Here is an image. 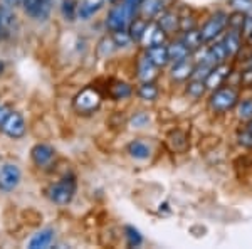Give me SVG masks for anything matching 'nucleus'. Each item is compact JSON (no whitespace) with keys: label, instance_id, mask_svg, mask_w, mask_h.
<instances>
[{"label":"nucleus","instance_id":"obj_1","mask_svg":"<svg viewBox=\"0 0 252 249\" xmlns=\"http://www.w3.org/2000/svg\"><path fill=\"white\" fill-rule=\"evenodd\" d=\"M136 7L131 5L128 0H123V2L113 5L108 12V19H106V26L111 29L113 32L118 31H126L131 24L133 17L136 14Z\"/></svg>","mask_w":252,"mask_h":249},{"label":"nucleus","instance_id":"obj_2","mask_svg":"<svg viewBox=\"0 0 252 249\" xmlns=\"http://www.w3.org/2000/svg\"><path fill=\"white\" fill-rule=\"evenodd\" d=\"M76 194V182L72 178H63L61 182L52 183L47 189V197L58 206H67Z\"/></svg>","mask_w":252,"mask_h":249},{"label":"nucleus","instance_id":"obj_3","mask_svg":"<svg viewBox=\"0 0 252 249\" xmlns=\"http://www.w3.org/2000/svg\"><path fill=\"white\" fill-rule=\"evenodd\" d=\"M239 103V95L232 88H217L214 89V95L210 96V108L217 113H225L235 108Z\"/></svg>","mask_w":252,"mask_h":249},{"label":"nucleus","instance_id":"obj_4","mask_svg":"<svg viewBox=\"0 0 252 249\" xmlns=\"http://www.w3.org/2000/svg\"><path fill=\"white\" fill-rule=\"evenodd\" d=\"M101 105V96L96 89L93 88H84L83 91H79L72 100V106L78 113L83 115H89V113L96 111Z\"/></svg>","mask_w":252,"mask_h":249},{"label":"nucleus","instance_id":"obj_5","mask_svg":"<svg viewBox=\"0 0 252 249\" xmlns=\"http://www.w3.org/2000/svg\"><path fill=\"white\" fill-rule=\"evenodd\" d=\"M3 135H7L9 138H22L26 135V120L20 113H9L7 118L3 120V123L0 125Z\"/></svg>","mask_w":252,"mask_h":249},{"label":"nucleus","instance_id":"obj_6","mask_svg":"<svg viewBox=\"0 0 252 249\" xmlns=\"http://www.w3.org/2000/svg\"><path fill=\"white\" fill-rule=\"evenodd\" d=\"M225 26H227V15L223 14V12H217V14L212 15V17L204 24V27H202V31H200L202 40H204V42L214 40L223 31Z\"/></svg>","mask_w":252,"mask_h":249},{"label":"nucleus","instance_id":"obj_7","mask_svg":"<svg viewBox=\"0 0 252 249\" xmlns=\"http://www.w3.org/2000/svg\"><path fill=\"white\" fill-rule=\"evenodd\" d=\"M20 182V170L14 163H5L0 167V190L12 192Z\"/></svg>","mask_w":252,"mask_h":249},{"label":"nucleus","instance_id":"obj_8","mask_svg":"<svg viewBox=\"0 0 252 249\" xmlns=\"http://www.w3.org/2000/svg\"><path fill=\"white\" fill-rule=\"evenodd\" d=\"M24 10L27 15L37 20H46L51 14L52 0H22Z\"/></svg>","mask_w":252,"mask_h":249},{"label":"nucleus","instance_id":"obj_9","mask_svg":"<svg viewBox=\"0 0 252 249\" xmlns=\"http://www.w3.org/2000/svg\"><path fill=\"white\" fill-rule=\"evenodd\" d=\"M166 37V32L161 29L158 22H148L143 31V36L140 39V44H143L145 47L157 46V44H163Z\"/></svg>","mask_w":252,"mask_h":249},{"label":"nucleus","instance_id":"obj_10","mask_svg":"<svg viewBox=\"0 0 252 249\" xmlns=\"http://www.w3.org/2000/svg\"><path fill=\"white\" fill-rule=\"evenodd\" d=\"M31 157H32V162H34L37 167H47L49 163L54 160L56 150L52 148L51 145L37 143V145L34 146V148L31 150Z\"/></svg>","mask_w":252,"mask_h":249},{"label":"nucleus","instance_id":"obj_11","mask_svg":"<svg viewBox=\"0 0 252 249\" xmlns=\"http://www.w3.org/2000/svg\"><path fill=\"white\" fill-rule=\"evenodd\" d=\"M230 72V68L227 66V64H217V66H214L210 69V72L207 74V77L204 79L205 86L209 89H217L222 86V83L227 79V76H229Z\"/></svg>","mask_w":252,"mask_h":249},{"label":"nucleus","instance_id":"obj_12","mask_svg":"<svg viewBox=\"0 0 252 249\" xmlns=\"http://www.w3.org/2000/svg\"><path fill=\"white\" fill-rule=\"evenodd\" d=\"M146 58L152 61L157 68H163L170 63L168 49H166L163 44H157V46L146 47Z\"/></svg>","mask_w":252,"mask_h":249},{"label":"nucleus","instance_id":"obj_13","mask_svg":"<svg viewBox=\"0 0 252 249\" xmlns=\"http://www.w3.org/2000/svg\"><path fill=\"white\" fill-rule=\"evenodd\" d=\"M101 5H103V0H79L76 15L83 20H88L101 9Z\"/></svg>","mask_w":252,"mask_h":249},{"label":"nucleus","instance_id":"obj_14","mask_svg":"<svg viewBox=\"0 0 252 249\" xmlns=\"http://www.w3.org/2000/svg\"><path fill=\"white\" fill-rule=\"evenodd\" d=\"M54 241V231L52 229H42V231H39V232H35L34 236L31 238L29 241V246L31 249H40V248H47V246H51V243Z\"/></svg>","mask_w":252,"mask_h":249},{"label":"nucleus","instance_id":"obj_15","mask_svg":"<svg viewBox=\"0 0 252 249\" xmlns=\"http://www.w3.org/2000/svg\"><path fill=\"white\" fill-rule=\"evenodd\" d=\"M193 68L195 66L190 63L189 59L180 61V63H173V68H172V71H170V76H172L175 81H185V79H189V77H192Z\"/></svg>","mask_w":252,"mask_h":249},{"label":"nucleus","instance_id":"obj_16","mask_svg":"<svg viewBox=\"0 0 252 249\" xmlns=\"http://www.w3.org/2000/svg\"><path fill=\"white\" fill-rule=\"evenodd\" d=\"M157 66L152 63L148 58L145 56H141L140 59H138V77H140L141 81H152L153 77L157 76Z\"/></svg>","mask_w":252,"mask_h":249},{"label":"nucleus","instance_id":"obj_17","mask_svg":"<svg viewBox=\"0 0 252 249\" xmlns=\"http://www.w3.org/2000/svg\"><path fill=\"white\" fill-rule=\"evenodd\" d=\"M168 58L172 63H180V61H185V59H189V56H190V51H189V47L185 46L182 40H177V42H172L168 47Z\"/></svg>","mask_w":252,"mask_h":249},{"label":"nucleus","instance_id":"obj_18","mask_svg":"<svg viewBox=\"0 0 252 249\" xmlns=\"http://www.w3.org/2000/svg\"><path fill=\"white\" fill-rule=\"evenodd\" d=\"M161 7H163V0H141L140 3V10L143 19H153L157 17L161 12Z\"/></svg>","mask_w":252,"mask_h":249},{"label":"nucleus","instance_id":"obj_19","mask_svg":"<svg viewBox=\"0 0 252 249\" xmlns=\"http://www.w3.org/2000/svg\"><path fill=\"white\" fill-rule=\"evenodd\" d=\"M223 47L227 51V56H235L239 51H241V32L230 29L229 34L223 39Z\"/></svg>","mask_w":252,"mask_h":249},{"label":"nucleus","instance_id":"obj_20","mask_svg":"<svg viewBox=\"0 0 252 249\" xmlns=\"http://www.w3.org/2000/svg\"><path fill=\"white\" fill-rule=\"evenodd\" d=\"M128 153L131 155L133 158H136V160H146V158L150 157V153H152V150H150V146L146 145L145 142L135 140L128 145Z\"/></svg>","mask_w":252,"mask_h":249},{"label":"nucleus","instance_id":"obj_21","mask_svg":"<svg viewBox=\"0 0 252 249\" xmlns=\"http://www.w3.org/2000/svg\"><path fill=\"white\" fill-rule=\"evenodd\" d=\"M158 24H160V27L166 32V34L180 29V19H178V15L175 14V12H165V14H161Z\"/></svg>","mask_w":252,"mask_h":249},{"label":"nucleus","instance_id":"obj_22","mask_svg":"<svg viewBox=\"0 0 252 249\" xmlns=\"http://www.w3.org/2000/svg\"><path fill=\"white\" fill-rule=\"evenodd\" d=\"M15 24V14L9 5L0 7V31L10 32Z\"/></svg>","mask_w":252,"mask_h":249},{"label":"nucleus","instance_id":"obj_23","mask_svg":"<svg viewBox=\"0 0 252 249\" xmlns=\"http://www.w3.org/2000/svg\"><path fill=\"white\" fill-rule=\"evenodd\" d=\"M182 42L185 44L187 47H189V51H197V49L202 47V36H200V31H195V29H189L185 31L184 37H182Z\"/></svg>","mask_w":252,"mask_h":249},{"label":"nucleus","instance_id":"obj_24","mask_svg":"<svg viewBox=\"0 0 252 249\" xmlns=\"http://www.w3.org/2000/svg\"><path fill=\"white\" fill-rule=\"evenodd\" d=\"M138 96L145 101H153V100H157V96H158V88L152 81H146V83L141 84L140 89H138Z\"/></svg>","mask_w":252,"mask_h":249},{"label":"nucleus","instance_id":"obj_25","mask_svg":"<svg viewBox=\"0 0 252 249\" xmlns=\"http://www.w3.org/2000/svg\"><path fill=\"white\" fill-rule=\"evenodd\" d=\"M146 24H148V20H146V19H135V20H131V24H129V37H131V40H136V42H140V39H141V36H143V31H145Z\"/></svg>","mask_w":252,"mask_h":249},{"label":"nucleus","instance_id":"obj_26","mask_svg":"<svg viewBox=\"0 0 252 249\" xmlns=\"http://www.w3.org/2000/svg\"><path fill=\"white\" fill-rule=\"evenodd\" d=\"M205 89H207V86L202 79H192L189 83V86H187V95L190 98H193V100H197V98L204 96Z\"/></svg>","mask_w":252,"mask_h":249},{"label":"nucleus","instance_id":"obj_27","mask_svg":"<svg viewBox=\"0 0 252 249\" xmlns=\"http://www.w3.org/2000/svg\"><path fill=\"white\" fill-rule=\"evenodd\" d=\"M61 12H63V17L66 20H74L78 15V3L74 0H63V5H61Z\"/></svg>","mask_w":252,"mask_h":249},{"label":"nucleus","instance_id":"obj_28","mask_svg":"<svg viewBox=\"0 0 252 249\" xmlns=\"http://www.w3.org/2000/svg\"><path fill=\"white\" fill-rule=\"evenodd\" d=\"M116 44L113 37H104L103 40L99 42V46H97V54L101 56V58H106V56L113 54V52L116 51Z\"/></svg>","mask_w":252,"mask_h":249},{"label":"nucleus","instance_id":"obj_29","mask_svg":"<svg viewBox=\"0 0 252 249\" xmlns=\"http://www.w3.org/2000/svg\"><path fill=\"white\" fill-rule=\"evenodd\" d=\"M237 116L244 121L252 120V100H242L237 103Z\"/></svg>","mask_w":252,"mask_h":249},{"label":"nucleus","instance_id":"obj_30","mask_svg":"<svg viewBox=\"0 0 252 249\" xmlns=\"http://www.w3.org/2000/svg\"><path fill=\"white\" fill-rule=\"evenodd\" d=\"M111 96L115 100H125V98L131 96V86H128L126 83H116L111 88Z\"/></svg>","mask_w":252,"mask_h":249},{"label":"nucleus","instance_id":"obj_31","mask_svg":"<svg viewBox=\"0 0 252 249\" xmlns=\"http://www.w3.org/2000/svg\"><path fill=\"white\" fill-rule=\"evenodd\" d=\"M244 19H246V14L242 12H237L235 10L230 17H227V24H229L230 29L234 31H242V26H244Z\"/></svg>","mask_w":252,"mask_h":249},{"label":"nucleus","instance_id":"obj_32","mask_svg":"<svg viewBox=\"0 0 252 249\" xmlns=\"http://www.w3.org/2000/svg\"><path fill=\"white\" fill-rule=\"evenodd\" d=\"M230 5L234 7V10L242 12V14L252 12V0H230Z\"/></svg>","mask_w":252,"mask_h":249},{"label":"nucleus","instance_id":"obj_33","mask_svg":"<svg viewBox=\"0 0 252 249\" xmlns=\"http://www.w3.org/2000/svg\"><path fill=\"white\" fill-rule=\"evenodd\" d=\"M126 238H128L129 246H138V244H141V241H143L140 232L136 229H133V227H126Z\"/></svg>","mask_w":252,"mask_h":249},{"label":"nucleus","instance_id":"obj_34","mask_svg":"<svg viewBox=\"0 0 252 249\" xmlns=\"http://www.w3.org/2000/svg\"><path fill=\"white\" fill-rule=\"evenodd\" d=\"M237 140L239 143H241L242 146H247V148H252V132H249V130H244V132H239L237 135Z\"/></svg>","mask_w":252,"mask_h":249},{"label":"nucleus","instance_id":"obj_35","mask_svg":"<svg viewBox=\"0 0 252 249\" xmlns=\"http://www.w3.org/2000/svg\"><path fill=\"white\" fill-rule=\"evenodd\" d=\"M148 121H150V116L146 115V113H138V115L131 118V126L133 128H141V126H145Z\"/></svg>","mask_w":252,"mask_h":249},{"label":"nucleus","instance_id":"obj_36","mask_svg":"<svg viewBox=\"0 0 252 249\" xmlns=\"http://www.w3.org/2000/svg\"><path fill=\"white\" fill-rule=\"evenodd\" d=\"M241 83L244 88H251L252 86V68H249L247 71H244L241 74Z\"/></svg>","mask_w":252,"mask_h":249},{"label":"nucleus","instance_id":"obj_37","mask_svg":"<svg viewBox=\"0 0 252 249\" xmlns=\"http://www.w3.org/2000/svg\"><path fill=\"white\" fill-rule=\"evenodd\" d=\"M242 32H244V36H249L252 34V15H247L246 19H244V26H242Z\"/></svg>","mask_w":252,"mask_h":249},{"label":"nucleus","instance_id":"obj_38","mask_svg":"<svg viewBox=\"0 0 252 249\" xmlns=\"http://www.w3.org/2000/svg\"><path fill=\"white\" fill-rule=\"evenodd\" d=\"M9 113H10V111H9V108H7V106H2V105H0V125L3 123V120H5Z\"/></svg>","mask_w":252,"mask_h":249},{"label":"nucleus","instance_id":"obj_39","mask_svg":"<svg viewBox=\"0 0 252 249\" xmlns=\"http://www.w3.org/2000/svg\"><path fill=\"white\" fill-rule=\"evenodd\" d=\"M3 71H5V64H3L2 61H0V76L3 74Z\"/></svg>","mask_w":252,"mask_h":249},{"label":"nucleus","instance_id":"obj_40","mask_svg":"<svg viewBox=\"0 0 252 249\" xmlns=\"http://www.w3.org/2000/svg\"><path fill=\"white\" fill-rule=\"evenodd\" d=\"M247 42H249V46H252V34H249V36H247Z\"/></svg>","mask_w":252,"mask_h":249},{"label":"nucleus","instance_id":"obj_41","mask_svg":"<svg viewBox=\"0 0 252 249\" xmlns=\"http://www.w3.org/2000/svg\"><path fill=\"white\" fill-rule=\"evenodd\" d=\"M247 130H249V132H252V120H249V125H247Z\"/></svg>","mask_w":252,"mask_h":249},{"label":"nucleus","instance_id":"obj_42","mask_svg":"<svg viewBox=\"0 0 252 249\" xmlns=\"http://www.w3.org/2000/svg\"><path fill=\"white\" fill-rule=\"evenodd\" d=\"M108 2H113V3H116V2H121V0H108Z\"/></svg>","mask_w":252,"mask_h":249}]
</instances>
